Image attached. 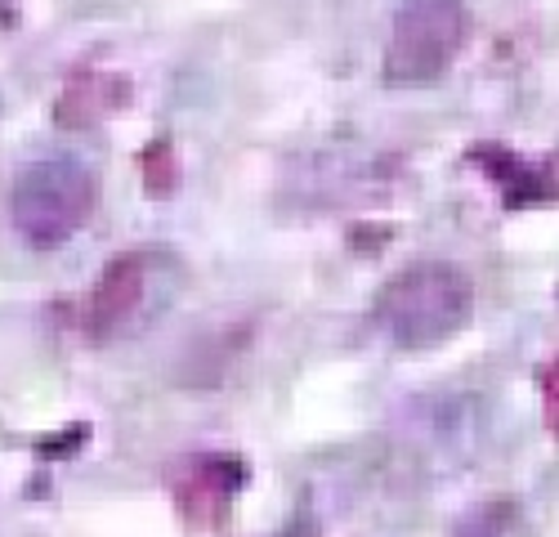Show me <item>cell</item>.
Wrapping results in <instances>:
<instances>
[{"mask_svg":"<svg viewBox=\"0 0 559 537\" xmlns=\"http://www.w3.org/2000/svg\"><path fill=\"white\" fill-rule=\"evenodd\" d=\"M475 313V283L456 264H412L371 300V327L399 349L448 345Z\"/></svg>","mask_w":559,"mask_h":537,"instance_id":"6da1fadb","label":"cell"},{"mask_svg":"<svg viewBox=\"0 0 559 537\" xmlns=\"http://www.w3.org/2000/svg\"><path fill=\"white\" fill-rule=\"evenodd\" d=\"M95 202H99L95 170L72 153H50L19 170L10 189V224L27 247L50 251L81 234V224L95 215Z\"/></svg>","mask_w":559,"mask_h":537,"instance_id":"7a4b0ae2","label":"cell"},{"mask_svg":"<svg viewBox=\"0 0 559 537\" xmlns=\"http://www.w3.org/2000/svg\"><path fill=\"white\" fill-rule=\"evenodd\" d=\"M471 36V10L465 0H403L394 14L385 76L399 85L439 81Z\"/></svg>","mask_w":559,"mask_h":537,"instance_id":"3957f363","label":"cell"},{"mask_svg":"<svg viewBox=\"0 0 559 537\" xmlns=\"http://www.w3.org/2000/svg\"><path fill=\"white\" fill-rule=\"evenodd\" d=\"M166 255H153V251H130V255H117L99 287L90 291L85 300V327L95 341H112V336H126L130 327L148 323L153 313L162 309L166 291H162V278H166Z\"/></svg>","mask_w":559,"mask_h":537,"instance_id":"277c9868","label":"cell"},{"mask_svg":"<svg viewBox=\"0 0 559 537\" xmlns=\"http://www.w3.org/2000/svg\"><path fill=\"white\" fill-rule=\"evenodd\" d=\"M183 470H189V479H175V498L198 520H211L233 498V488H238L233 479L242 475V466L228 457H193V462H183Z\"/></svg>","mask_w":559,"mask_h":537,"instance_id":"5b68a950","label":"cell"},{"mask_svg":"<svg viewBox=\"0 0 559 537\" xmlns=\"http://www.w3.org/2000/svg\"><path fill=\"white\" fill-rule=\"evenodd\" d=\"M546 426L559 434V354H555V363L546 368Z\"/></svg>","mask_w":559,"mask_h":537,"instance_id":"8992f818","label":"cell"}]
</instances>
